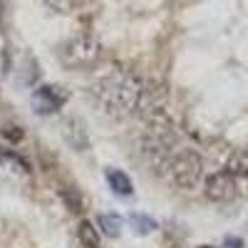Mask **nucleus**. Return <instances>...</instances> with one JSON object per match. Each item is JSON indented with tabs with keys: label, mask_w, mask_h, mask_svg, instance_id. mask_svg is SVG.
<instances>
[{
	"label": "nucleus",
	"mask_w": 248,
	"mask_h": 248,
	"mask_svg": "<svg viewBox=\"0 0 248 248\" xmlns=\"http://www.w3.org/2000/svg\"><path fill=\"white\" fill-rule=\"evenodd\" d=\"M238 194H246L248 196V176L243 181H238Z\"/></svg>",
	"instance_id": "f3484780"
},
{
	"label": "nucleus",
	"mask_w": 248,
	"mask_h": 248,
	"mask_svg": "<svg viewBox=\"0 0 248 248\" xmlns=\"http://www.w3.org/2000/svg\"><path fill=\"white\" fill-rule=\"evenodd\" d=\"M169 174L179 189H196L203 176V159L194 149H181L169 161Z\"/></svg>",
	"instance_id": "7ed1b4c3"
},
{
	"label": "nucleus",
	"mask_w": 248,
	"mask_h": 248,
	"mask_svg": "<svg viewBox=\"0 0 248 248\" xmlns=\"http://www.w3.org/2000/svg\"><path fill=\"white\" fill-rule=\"evenodd\" d=\"M223 248H243V241L231 236V238H226V241H223Z\"/></svg>",
	"instance_id": "dca6fc26"
},
{
	"label": "nucleus",
	"mask_w": 248,
	"mask_h": 248,
	"mask_svg": "<svg viewBox=\"0 0 248 248\" xmlns=\"http://www.w3.org/2000/svg\"><path fill=\"white\" fill-rule=\"evenodd\" d=\"M107 184L117 196H132L134 194V184L129 174H124L122 169H107Z\"/></svg>",
	"instance_id": "0eeeda50"
},
{
	"label": "nucleus",
	"mask_w": 248,
	"mask_h": 248,
	"mask_svg": "<svg viewBox=\"0 0 248 248\" xmlns=\"http://www.w3.org/2000/svg\"><path fill=\"white\" fill-rule=\"evenodd\" d=\"M199 248H216V246H199Z\"/></svg>",
	"instance_id": "a211bd4d"
},
{
	"label": "nucleus",
	"mask_w": 248,
	"mask_h": 248,
	"mask_svg": "<svg viewBox=\"0 0 248 248\" xmlns=\"http://www.w3.org/2000/svg\"><path fill=\"white\" fill-rule=\"evenodd\" d=\"M0 159L3 161H8V164H13V167L17 169V171H23V174H30V161L28 159H23L17 152H0Z\"/></svg>",
	"instance_id": "ddd939ff"
},
{
	"label": "nucleus",
	"mask_w": 248,
	"mask_h": 248,
	"mask_svg": "<svg viewBox=\"0 0 248 248\" xmlns=\"http://www.w3.org/2000/svg\"><path fill=\"white\" fill-rule=\"evenodd\" d=\"M62 139L67 141V147L72 152L90 149V134L85 129V122L79 117H62Z\"/></svg>",
	"instance_id": "423d86ee"
},
{
	"label": "nucleus",
	"mask_w": 248,
	"mask_h": 248,
	"mask_svg": "<svg viewBox=\"0 0 248 248\" xmlns=\"http://www.w3.org/2000/svg\"><path fill=\"white\" fill-rule=\"evenodd\" d=\"M45 5L50 8V10H55V13H72L75 8H77V0H45Z\"/></svg>",
	"instance_id": "4468645a"
},
{
	"label": "nucleus",
	"mask_w": 248,
	"mask_h": 248,
	"mask_svg": "<svg viewBox=\"0 0 248 248\" xmlns=\"http://www.w3.org/2000/svg\"><path fill=\"white\" fill-rule=\"evenodd\" d=\"M171 248H181V246H171Z\"/></svg>",
	"instance_id": "6ab92c4d"
},
{
	"label": "nucleus",
	"mask_w": 248,
	"mask_h": 248,
	"mask_svg": "<svg viewBox=\"0 0 248 248\" xmlns=\"http://www.w3.org/2000/svg\"><path fill=\"white\" fill-rule=\"evenodd\" d=\"M60 199H62V203L67 206V211H72V214H82V211H85V199H82V194L77 189H72V186L60 189Z\"/></svg>",
	"instance_id": "9b49d317"
},
{
	"label": "nucleus",
	"mask_w": 248,
	"mask_h": 248,
	"mask_svg": "<svg viewBox=\"0 0 248 248\" xmlns=\"http://www.w3.org/2000/svg\"><path fill=\"white\" fill-rule=\"evenodd\" d=\"M94 226H97V231H102L107 238H119V233H122V218L117 214H99L94 218Z\"/></svg>",
	"instance_id": "6e6552de"
},
{
	"label": "nucleus",
	"mask_w": 248,
	"mask_h": 248,
	"mask_svg": "<svg viewBox=\"0 0 248 248\" xmlns=\"http://www.w3.org/2000/svg\"><path fill=\"white\" fill-rule=\"evenodd\" d=\"M77 238H79L82 248H99V231H97L94 221L82 218L77 226Z\"/></svg>",
	"instance_id": "9d476101"
},
{
	"label": "nucleus",
	"mask_w": 248,
	"mask_h": 248,
	"mask_svg": "<svg viewBox=\"0 0 248 248\" xmlns=\"http://www.w3.org/2000/svg\"><path fill=\"white\" fill-rule=\"evenodd\" d=\"M144 90V79L134 72H112L107 77L97 79L90 94L92 102L112 119H124L137 112L139 97Z\"/></svg>",
	"instance_id": "f257e3e1"
},
{
	"label": "nucleus",
	"mask_w": 248,
	"mask_h": 248,
	"mask_svg": "<svg viewBox=\"0 0 248 248\" xmlns=\"http://www.w3.org/2000/svg\"><path fill=\"white\" fill-rule=\"evenodd\" d=\"M3 137L10 141H20V139H25V132L20 127H8V129H3Z\"/></svg>",
	"instance_id": "2eb2a0df"
},
{
	"label": "nucleus",
	"mask_w": 248,
	"mask_h": 248,
	"mask_svg": "<svg viewBox=\"0 0 248 248\" xmlns=\"http://www.w3.org/2000/svg\"><path fill=\"white\" fill-rule=\"evenodd\" d=\"M65 102H67V92L57 85H40L30 97L35 114H55V112H60V107Z\"/></svg>",
	"instance_id": "39448f33"
},
{
	"label": "nucleus",
	"mask_w": 248,
	"mask_h": 248,
	"mask_svg": "<svg viewBox=\"0 0 248 248\" xmlns=\"http://www.w3.org/2000/svg\"><path fill=\"white\" fill-rule=\"evenodd\" d=\"M129 226H132V231L137 236H149L156 231V221L147 214H132L129 216Z\"/></svg>",
	"instance_id": "f8f14e48"
},
{
	"label": "nucleus",
	"mask_w": 248,
	"mask_h": 248,
	"mask_svg": "<svg viewBox=\"0 0 248 248\" xmlns=\"http://www.w3.org/2000/svg\"><path fill=\"white\" fill-rule=\"evenodd\" d=\"M203 194L209 201L226 203V201H233L238 196V184L226 169H218V171L209 174V179L203 181Z\"/></svg>",
	"instance_id": "20e7f679"
},
{
	"label": "nucleus",
	"mask_w": 248,
	"mask_h": 248,
	"mask_svg": "<svg viewBox=\"0 0 248 248\" xmlns=\"http://www.w3.org/2000/svg\"><path fill=\"white\" fill-rule=\"evenodd\" d=\"M102 57V45L99 40L92 35H77L72 40H67L60 50V62L65 65L67 70H85L97 65Z\"/></svg>",
	"instance_id": "f03ea898"
},
{
	"label": "nucleus",
	"mask_w": 248,
	"mask_h": 248,
	"mask_svg": "<svg viewBox=\"0 0 248 248\" xmlns=\"http://www.w3.org/2000/svg\"><path fill=\"white\" fill-rule=\"evenodd\" d=\"M223 169L236 179V184L243 181V179L248 176V152H236V154H231Z\"/></svg>",
	"instance_id": "1a4fd4ad"
}]
</instances>
